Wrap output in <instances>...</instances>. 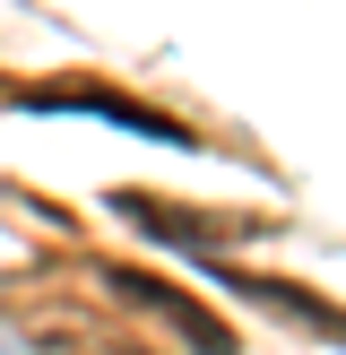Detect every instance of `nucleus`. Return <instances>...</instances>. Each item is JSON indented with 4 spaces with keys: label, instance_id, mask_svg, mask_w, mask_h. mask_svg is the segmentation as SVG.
Returning a JSON list of instances; mask_svg holds the SVG:
<instances>
[{
    "label": "nucleus",
    "instance_id": "2",
    "mask_svg": "<svg viewBox=\"0 0 346 355\" xmlns=\"http://www.w3.org/2000/svg\"><path fill=\"white\" fill-rule=\"evenodd\" d=\"M242 295H260V304H277V312H286V321L320 329V338H346V312H329V304H311V295H294L286 277H242Z\"/></svg>",
    "mask_w": 346,
    "mask_h": 355
},
{
    "label": "nucleus",
    "instance_id": "1",
    "mask_svg": "<svg viewBox=\"0 0 346 355\" xmlns=\"http://www.w3.org/2000/svg\"><path fill=\"white\" fill-rule=\"evenodd\" d=\"M104 286H121V295H130V304H147V312H165V321L182 329V338L199 347V355H234V338H225V321H208V312L190 304V295H173V286H156V277H138V269H113V277H104Z\"/></svg>",
    "mask_w": 346,
    "mask_h": 355
},
{
    "label": "nucleus",
    "instance_id": "3",
    "mask_svg": "<svg viewBox=\"0 0 346 355\" xmlns=\"http://www.w3.org/2000/svg\"><path fill=\"white\" fill-rule=\"evenodd\" d=\"M121 208H130L147 234H165V243H225L234 234V225H208L199 208H165V200H121Z\"/></svg>",
    "mask_w": 346,
    "mask_h": 355
}]
</instances>
